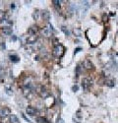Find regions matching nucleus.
I'll return each instance as SVG.
<instances>
[{"label": "nucleus", "instance_id": "0eeeda50", "mask_svg": "<svg viewBox=\"0 0 118 123\" xmlns=\"http://www.w3.org/2000/svg\"><path fill=\"white\" fill-rule=\"evenodd\" d=\"M2 32H3L4 35L9 36V35L12 34V28H10L9 26H4V27L2 28Z\"/></svg>", "mask_w": 118, "mask_h": 123}, {"label": "nucleus", "instance_id": "6e6552de", "mask_svg": "<svg viewBox=\"0 0 118 123\" xmlns=\"http://www.w3.org/2000/svg\"><path fill=\"white\" fill-rule=\"evenodd\" d=\"M10 122H11V123H20V120H19V118L16 115L11 114V115H10Z\"/></svg>", "mask_w": 118, "mask_h": 123}, {"label": "nucleus", "instance_id": "20e7f679", "mask_svg": "<svg viewBox=\"0 0 118 123\" xmlns=\"http://www.w3.org/2000/svg\"><path fill=\"white\" fill-rule=\"evenodd\" d=\"M26 112H27V114L30 115V116H35V114H37V109L33 107V106H28L26 108Z\"/></svg>", "mask_w": 118, "mask_h": 123}, {"label": "nucleus", "instance_id": "39448f33", "mask_svg": "<svg viewBox=\"0 0 118 123\" xmlns=\"http://www.w3.org/2000/svg\"><path fill=\"white\" fill-rule=\"evenodd\" d=\"M9 114H10V109H9V108L3 107V108L0 109V116H1V117L5 118V117H7Z\"/></svg>", "mask_w": 118, "mask_h": 123}, {"label": "nucleus", "instance_id": "f257e3e1", "mask_svg": "<svg viewBox=\"0 0 118 123\" xmlns=\"http://www.w3.org/2000/svg\"><path fill=\"white\" fill-rule=\"evenodd\" d=\"M63 52H64V47L61 44L58 43V44H55L54 45V47H53V54L55 56L60 57V56H62Z\"/></svg>", "mask_w": 118, "mask_h": 123}, {"label": "nucleus", "instance_id": "7ed1b4c3", "mask_svg": "<svg viewBox=\"0 0 118 123\" xmlns=\"http://www.w3.org/2000/svg\"><path fill=\"white\" fill-rule=\"evenodd\" d=\"M52 31H53L52 26H51L50 24H48L45 28H43V30H42V34H43L44 37H50V35H51V33H52Z\"/></svg>", "mask_w": 118, "mask_h": 123}, {"label": "nucleus", "instance_id": "f03ea898", "mask_svg": "<svg viewBox=\"0 0 118 123\" xmlns=\"http://www.w3.org/2000/svg\"><path fill=\"white\" fill-rule=\"evenodd\" d=\"M93 85V82L92 80H90L88 78H84L82 80V87L85 91H88V90H90V88L92 87Z\"/></svg>", "mask_w": 118, "mask_h": 123}, {"label": "nucleus", "instance_id": "423d86ee", "mask_svg": "<svg viewBox=\"0 0 118 123\" xmlns=\"http://www.w3.org/2000/svg\"><path fill=\"white\" fill-rule=\"evenodd\" d=\"M41 17L44 21H49V19H50V13H49L47 10H43L41 12Z\"/></svg>", "mask_w": 118, "mask_h": 123}, {"label": "nucleus", "instance_id": "4468645a", "mask_svg": "<svg viewBox=\"0 0 118 123\" xmlns=\"http://www.w3.org/2000/svg\"><path fill=\"white\" fill-rule=\"evenodd\" d=\"M52 2L54 3V5H55V6H59V7H60V3H61V1H57V0H53Z\"/></svg>", "mask_w": 118, "mask_h": 123}, {"label": "nucleus", "instance_id": "9d476101", "mask_svg": "<svg viewBox=\"0 0 118 123\" xmlns=\"http://www.w3.org/2000/svg\"><path fill=\"white\" fill-rule=\"evenodd\" d=\"M36 32H37V27H35V26L31 27V28H30V30H29V33L31 35H35Z\"/></svg>", "mask_w": 118, "mask_h": 123}, {"label": "nucleus", "instance_id": "9b49d317", "mask_svg": "<svg viewBox=\"0 0 118 123\" xmlns=\"http://www.w3.org/2000/svg\"><path fill=\"white\" fill-rule=\"evenodd\" d=\"M36 122L37 123H48V121L44 117H37L36 118Z\"/></svg>", "mask_w": 118, "mask_h": 123}, {"label": "nucleus", "instance_id": "f8f14e48", "mask_svg": "<svg viewBox=\"0 0 118 123\" xmlns=\"http://www.w3.org/2000/svg\"><path fill=\"white\" fill-rule=\"evenodd\" d=\"M10 59H11V61H13V62H17L19 60V57L15 54H12V55H10Z\"/></svg>", "mask_w": 118, "mask_h": 123}, {"label": "nucleus", "instance_id": "f3484780", "mask_svg": "<svg viewBox=\"0 0 118 123\" xmlns=\"http://www.w3.org/2000/svg\"><path fill=\"white\" fill-rule=\"evenodd\" d=\"M15 7V5H14V3H12V5H11V8H14Z\"/></svg>", "mask_w": 118, "mask_h": 123}, {"label": "nucleus", "instance_id": "dca6fc26", "mask_svg": "<svg viewBox=\"0 0 118 123\" xmlns=\"http://www.w3.org/2000/svg\"><path fill=\"white\" fill-rule=\"evenodd\" d=\"M73 90H74V92H76V91L78 90V86H75V87H73Z\"/></svg>", "mask_w": 118, "mask_h": 123}, {"label": "nucleus", "instance_id": "2eb2a0df", "mask_svg": "<svg viewBox=\"0 0 118 123\" xmlns=\"http://www.w3.org/2000/svg\"><path fill=\"white\" fill-rule=\"evenodd\" d=\"M10 91H11V90H10V89H8V88H7V91H6V93H7L8 95H11V94H12V92H10Z\"/></svg>", "mask_w": 118, "mask_h": 123}, {"label": "nucleus", "instance_id": "1a4fd4ad", "mask_svg": "<svg viewBox=\"0 0 118 123\" xmlns=\"http://www.w3.org/2000/svg\"><path fill=\"white\" fill-rule=\"evenodd\" d=\"M105 84H106V86H108V87H113V86L115 85V80H113V79H108V80L105 81Z\"/></svg>", "mask_w": 118, "mask_h": 123}, {"label": "nucleus", "instance_id": "ddd939ff", "mask_svg": "<svg viewBox=\"0 0 118 123\" xmlns=\"http://www.w3.org/2000/svg\"><path fill=\"white\" fill-rule=\"evenodd\" d=\"M33 17H34L35 20H37L38 19V11H37V10H36V11H35V13L33 14Z\"/></svg>", "mask_w": 118, "mask_h": 123}, {"label": "nucleus", "instance_id": "a211bd4d", "mask_svg": "<svg viewBox=\"0 0 118 123\" xmlns=\"http://www.w3.org/2000/svg\"><path fill=\"white\" fill-rule=\"evenodd\" d=\"M0 123H1V122H0Z\"/></svg>", "mask_w": 118, "mask_h": 123}]
</instances>
